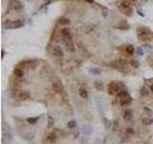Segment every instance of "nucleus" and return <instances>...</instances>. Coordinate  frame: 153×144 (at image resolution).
Instances as JSON below:
<instances>
[{
  "label": "nucleus",
  "mask_w": 153,
  "mask_h": 144,
  "mask_svg": "<svg viewBox=\"0 0 153 144\" xmlns=\"http://www.w3.org/2000/svg\"><path fill=\"white\" fill-rule=\"evenodd\" d=\"M95 87H96V88H97L98 90H102V89H103V85H102V83H101V82H96V83H95Z\"/></svg>",
  "instance_id": "6ab92c4d"
},
{
  "label": "nucleus",
  "mask_w": 153,
  "mask_h": 144,
  "mask_svg": "<svg viewBox=\"0 0 153 144\" xmlns=\"http://www.w3.org/2000/svg\"><path fill=\"white\" fill-rule=\"evenodd\" d=\"M53 55L55 57H61L62 55H63V51H62V49H61L59 46H54V48H53Z\"/></svg>",
  "instance_id": "0eeeda50"
},
{
  "label": "nucleus",
  "mask_w": 153,
  "mask_h": 144,
  "mask_svg": "<svg viewBox=\"0 0 153 144\" xmlns=\"http://www.w3.org/2000/svg\"><path fill=\"white\" fill-rule=\"evenodd\" d=\"M127 132H128V133H130V134H133V131H132L131 129H127Z\"/></svg>",
  "instance_id": "a878e982"
},
{
  "label": "nucleus",
  "mask_w": 153,
  "mask_h": 144,
  "mask_svg": "<svg viewBox=\"0 0 153 144\" xmlns=\"http://www.w3.org/2000/svg\"><path fill=\"white\" fill-rule=\"evenodd\" d=\"M81 132H82L83 135L89 136V135H91L92 133V127L90 125H88V124H84L81 127Z\"/></svg>",
  "instance_id": "39448f33"
},
{
  "label": "nucleus",
  "mask_w": 153,
  "mask_h": 144,
  "mask_svg": "<svg viewBox=\"0 0 153 144\" xmlns=\"http://www.w3.org/2000/svg\"><path fill=\"white\" fill-rule=\"evenodd\" d=\"M13 74L16 77H22V76L24 75V72L20 68H14L13 69Z\"/></svg>",
  "instance_id": "f8f14e48"
},
{
  "label": "nucleus",
  "mask_w": 153,
  "mask_h": 144,
  "mask_svg": "<svg viewBox=\"0 0 153 144\" xmlns=\"http://www.w3.org/2000/svg\"><path fill=\"white\" fill-rule=\"evenodd\" d=\"M130 64L135 67V68H137V67H139V63L137 62V61H135V60H132V61H130Z\"/></svg>",
  "instance_id": "5701e85b"
},
{
  "label": "nucleus",
  "mask_w": 153,
  "mask_h": 144,
  "mask_svg": "<svg viewBox=\"0 0 153 144\" xmlns=\"http://www.w3.org/2000/svg\"><path fill=\"white\" fill-rule=\"evenodd\" d=\"M108 92L111 95H114V94L118 93L120 91V85L117 83V82H111L110 84L108 85Z\"/></svg>",
  "instance_id": "f257e3e1"
},
{
  "label": "nucleus",
  "mask_w": 153,
  "mask_h": 144,
  "mask_svg": "<svg viewBox=\"0 0 153 144\" xmlns=\"http://www.w3.org/2000/svg\"><path fill=\"white\" fill-rule=\"evenodd\" d=\"M142 121H143V123H144V124H146V125H149V124H151V123H152V120H151V119H143V120H142Z\"/></svg>",
  "instance_id": "b1692460"
},
{
  "label": "nucleus",
  "mask_w": 153,
  "mask_h": 144,
  "mask_svg": "<svg viewBox=\"0 0 153 144\" xmlns=\"http://www.w3.org/2000/svg\"><path fill=\"white\" fill-rule=\"evenodd\" d=\"M80 96L81 97V98L86 99V98L88 97V92H87V90L84 89V88H80Z\"/></svg>",
  "instance_id": "ddd939ff"
},
{
  "label": "nucleus",
  "mask_w": 153,
  "mask_h": 144,
  "mask_svg": "<svg viewBox=\"0 0 153 144\" xmlns=\"http://www.w3.org/2000/svg\"><path fill=\"white\" fill-rule=\"evenodd\" d=\"M150 90H151V92L153 93V84H151V85H150Z\"/></svg>",
  "instance_id": "393cba45"
},
{
  "label": "nucleus",
  "mask_w": 153,
  "mask_h": 144,
  "mask_svg": "<svg viewBox=\"0 0 153 144\" xmlns=\"http://www.w3.org/2000/svg\"><path fill=\"white\" fill-rule=\"evenodd\" d=\"M47 140L49 142H55V140H56V135H55V133H54V132L50 133L49 135H48V137H47Z\"/></svg>",
  "instance_id": "9b49d317"
},
{
  "label": "nucleus",
  "mask_w": 153,
  "mask_h": 144,
  "mask_svg": "<svg viewBox=\"0 0 153 144\" xmlns=\"http://www.w3.org/2000/svg\"><path fill=\"white\" fill-rule=\"evenodd\" d=\"M8 24H5L4 27L8 28V29H16V28H20L23 26V21L21 20H15V21H9L7 22Z\"/></svg>",
  "instance_id": "f03ea898"
},
{
  "label": "nucleus",
  "mask_w": 153,
  "mask_h": 144,
  "mask_svg": "<svg viewBox=\"0 0 153 144\" xmlns=\"http://www.w3.org/2000/svg\"><path fill=\"white\" fill-rule=\"evenodd\" d=\"M53 89H54L55 92L58 94H61L63 92V88H62V86L59 83H54L53 84Z\"/></svg>",
  "instance_id": "423d86ee"
},
{
  "label": "nucleus",
  "mask_w": 153,
  "mask_h": 144,
  "mask_svg": "<svg viewBox=\"0 0 153 144\" xmlns=\"http://www.w3.org/2000/svg\"><path fill=\"white\" fill-rule=\"evenodd\" d=\"M123 119L125 121H130L132 119V112L130 110H126L123 113Z\"/></svg>",
  "instance_id": "1a4fd4ad"
},
{
  "label": "nucleus",
  "mask_w": 153,
  "mask_h": 144,
  "mask_svg": "<svg viewBox=\"0 0 153 144\" xmlns=\"http://www.w3.org/2000/svg\"><path fill=\"white\" fill-rule=\"evenodd\" d=\"M60 34L64 38H68L70 37V35H71V32H70V30L68 28H64V29L61 30Z\"/></svg>",
  "instance_id": "9d476101"
},
{
  "label": "nucleus",
  "mask_w": 153,
  "mask_h": 144,
  "mask_svg": "<svg viewBox=\"0 0 153 144\" xmlns=\"http://www.w3.org/2000/svg\"><path fill=\"white\" fill-rule=\"evenodd\" d=\"M67 127L69 129H74L75 127H76V121L75 120H71V121H69L67 124Z\"/></svg>",
  "instance_id": "aec40b11"
},
{
  "label": "nucleus",
  "mask_w": 153,
  "mask_h": 144,
  "mask_svg": "<svg viewBox=\"0 0 153 144\" xmlns=\"http://www.w3.org/2000/svg\"><path fill=\"white\" fill-rule=\"evenodd\" d=\"M37 120H38V117H30V118L27 119V122H28L29 124L34 125V124H36V123H37Z\"/></svg>",
  "instance_id": "dca6fc26"
},
{
  "label": "nucleus",
  "mask_w": 153,
  "mask_h": 144,
  "mask_svg": "<svg viewBox=\"0 0 153 144\" xmlns=\"http://www.w3.org/2000/svg\"><path fill=\"white\" fill-rule=\"evenodd\" d=\"M121 4H122V8H124V9H128L129 6H130V4H129V2L127 0H123V1H122Z\"/></svg>",
  "instance_id": "412c9836"
},
{
  "label": "nucleus",
  "mask_w": 153,
  "mask_h": 144,
  "mask_svg": "<svg viewBox=\"0 0 153 144\" xmlns=\"http://www.w3.org/2000/svg\"><path fill=\"white\" fill-rule=\"evenodd\" d=\"M12 6L14 10H21L22 9V4L18 0H12Z\"/></svg>",
  "instance_id": "6e6552de"
},
{
  "label": "nucleus",
  "mask_w": 153,
  "mask_h": 144,
  "mask_svg": "<svg viewBox=\"0 0 153 144\" xmlns=\"http://www.w3.org/2000/svg\"><path fill=\"white\" fill-rule=\"evenodd\" d=\"M59 23L62 24V25H67L70 23V19L66 18V17H62V18L59 19Z\"/></svg>",
  "instance_id": "f3484780"
},
{
  "label": "nucleus",
  "mask_w": 153,
  "mask_h": 144,
  "mask_svg": "<svg viewBox=\"0 0 153 144\" xmlns=\"http://www.w3.org/2000/svg\"><path fill=\"white\" fill-rule=\"evenodd\" d=\"M141 94H142V96H147V95H148V90H147V88H142Z\"/></svg>",
  "instance_id": "4be33fe9"
},
{
  "label": "nucleus",
  "mask_w": 153,
  "mask_h": 144,
  "mask_svg": "<svg viewBox=\"0 0 153 144\" xmlns=\"http://www.w3.org/2000/svg\"><path fill=\"white\" fill-rule=\"evenodd\" d=\"M139 37H140V38H141L142 40H148L149 39V36L147 35L146 32H143V33H140L139 34Z\"/></svg>",
  "instance_id": "4468645a"
},
{
  "label": "nucleus",
  "mask_w": 153,
  "mask_h": 144,
  "mask_svg": "<svg viewBox=\"0 0 153 144\" xmlns=\"http://www.w3.org/2000/svg\"><path fill=\"white\" fill-rule=\"evenodd\" d=\"M30 97H31L30 92H29V91H26V90H24V91H21V92H19V94H18L19 100H21V101L28 100Z\"/></svg>",
  "instance_id": "20e7f679"
},
{
  "label": "nucleus",
  "mask_w": 153,
  "mask_h": 144,
  "mask_svg": "<svg viewBox=\"0 0 153 144\" xmlns=\"http://www.w3.org/2000/svg\"><path fill=\"white\" fill-rule=\"evenodd\" d=\"M125 50H126V53L128 55H132L134 53V47L132 45H128V46H126V49Z\"/></svg>",
  "instance_id": "a211bd4d"
},
{
  "label": "nucleus",
  "mask_w": 153,
  "mask_h": 144,
  "mask_svg": "<svg viewBox=\"0 0 153 144\" xmlns=\"http://www.w3.org/2000/svg\"><path fill=\"white\" fill-rule=\"evenodd\" d=\"M131 102V97L127 95V96H124V97H122L120 98V105L122 107H126L128 106Z\"/></svg>",
  "instance_id": "7ed1b4c3"
},
{
  "label": "nucleus",
  "mask_w": 153,
  "mask_h": 144,
  "mask_svg": "<svg viewBox=\"0 0 153 144\" xmlns=\"http://www.w3.org/2000/svg\"><path fill=\"white\" fill-rule=\"evenodd\" d=\"M65 44H66V46H67V48H68V50H70V51H75V47H74V45L72 44V42L71 41H68V40H66L65 39Z\"/></svg>",
  "instance_id": "2eb2a0df"
}]
</instances>
